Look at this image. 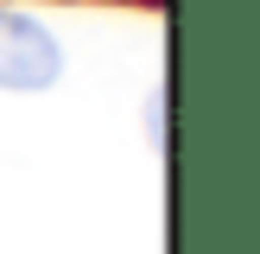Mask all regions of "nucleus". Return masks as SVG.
Here are the masks:
<instances>
[{
	"instance_id": "nucleus-1",
	"label": "nucleus",
	"mask_w": 260,
	"mask_h": 254,
	"mask_svg": "<svg viewBox=\"0 0 260 254\" xmlns=\"http://www.w3.org/2000/svg\"><path fill=\"white\" fill-rule=\"evenodd\" d=\"M63 76V45L45 19L19 7H0V89L13 96H38Z\"/></svg>"
},
{
	"instance_id": "nucleus-2",
	"label": "nucleus",
	"mask_w": 260,
	"mask_h": 254,
	"mask_svg": "<svg viewBox=\"0 0 260 254\" xmlns=\"http://www.w3.org/2000/svg\"><path fill=\"white\" fill-rule=\"evenodd\" d=\"M146 140H152V152H165V83L146 96Z\"/></svg>"
}]
</instances>
